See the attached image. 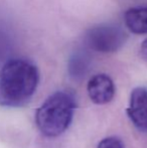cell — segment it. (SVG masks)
Segmentation results:
<instances>
[{
    "mask_svg": "<svg viewBox=\"0 0 147 148\" xmlns=\"http://www.w3.org/2000/svg\"><path fill=\"white\" fill-rule=\"evenodd\" d=\"M90 64V58L88 53L78 51L72 56L69 62V72L72 77L78 79L85 76Z\"/></svg>",
    "mask_w": 147,
    "mask_h": 148,
    "instance_id": "7",
    "label": "cell"
},
{
    "mask_svg": "<svg viewBox=\"0 0 147 148\" xmlns=\"http://www.w3.org/2000/svg\"><path fill=\"white\" fill-rule=\"evenodd\" d=\"M98 148H125L120 139L116 137H108L99 143Z\"/></svg>",
    "mask_w": 147,
    "mask_h": 148,
    "instance_id": "8",
    "label": "cell"
},
{
    "mask_svg": "<svg viewBox=\"0 0 147 148\" xmlns=\"http://www.w3.org/2000/svg\"><path fill=\"white\" fill-rule=\"evenodd\" d=\"M140 53H141V55L143 56L145 59H147V38L144 39V40L142 41L141 45H140Z\"/></svg>",
    "mask_w": 147,
    "mask_h": 148,
    "instance_id": "9",
    "label": "cell"
},
{
    "mask_svg": "<svg viewBox=\"0 0 147 148\" xmlns=\"http://www.w3.org/2000/svg\"><path fill=\"white\" fill-rule=\"evenodd\" d=\"M87 90L90 99L98 105L109 103L115 95V85L106 74H98L92 77L88 83Z\"/></svg>",
    "mask_w": 147,
    "mask_h": 148,
    "instance_id": "5",
    "label": "cell"
},
{
    "mask_svg": "<svg viewBox=\"0 0 147 148\" xmlns=\"http://www.w3.org/2000/svg\"><path fill=\"white\" fill-rule=\"evenodd\" d=\"M39 82L36 66L24 59L8 60L0 70V106L21 107L36 93Z\"/></svg>",
    "mask_w": 147,
    "mask_h": 148,
    "instance_id": "1",
    "label": "cell"
},
{
    "mask_svg": "<svg viewBox=\"0 0 147 148\" xmlns=\"http://www.w3.org/2000/svg\"><path fill=\"white\" fill-rule=\"evenodd\" d=\"M128 38L126 31L120 25L112 23L98 24L86 33V43L97 53H111L119 51Z\"/></svg>",
    "mask_w": 147,
    "mask_h": 148,
    "instance_id": "3",
    "label": "cell"
},
{
    "mask_svg": "<svg viewBox=\"0 0 147 148\" xmlns=\"http://www.w3.org/2000/svg\"><path fill=\"white\" fill-rule=\"evenodd\" d=\"M125 25L132 33L147 34V6H137L124 13Z\"/></svg>",
    "mask_w": 147,
    "mask_h": 148,
    "instance_id": "6",
    "label": "cell"
},
{
    "mask_svg": "<svg viewBox=\"0 0 147 148\" xmlns=\"http://www.w3.org/2000/svg\"><path fill=\"white\" fill-rule=\"evenodd\" d=\"M127 114L138 130L147 133V88L138 87L132 91Z\"/></svg>",
    "mask_w": 147,
    "mask_h": 148,
    "instance_id": "4",
    "label": "cell"
},
{
    "mask_svg": "<svg viewBox=\"0 0 147 148\" xmlns=\"http://www.w3.org/2000/svg\"><path fill=\"white\" fill-rule=\"evenodd\" d=\"M76 101L71 93L59 91L49 97L37 109L36 122L37 128L47 137L63 134L73 120Z\"/></svg>",
    "mask_w": 147,
    "mask_h": 148,
    "instance_id": "2",
    "label": "cell"
}]
</instances>
